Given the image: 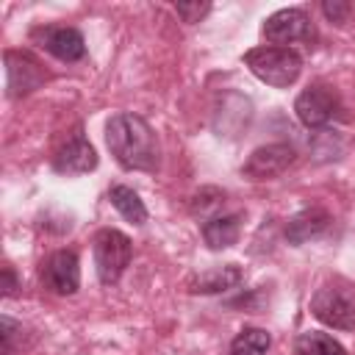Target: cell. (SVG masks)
Instances as JSON below:
<instances>
[{
    "mask_svg": "<svg viewBox=\"0 0 355 355\" xmlns=\"http://www.w3.org/2000/svg\"><path fill=\"white\" fill-rule=\"evenodd\" d=\"M241 233V216L239 214H222V216H211L202 225V239L211 250H227L239 241Z\"/></svg>",
    "mask_w": 355,
    "mask_h": 355,
    "instance_id": "5bb4252c",
    "label": "cell"
},
{
    "mask_svg": "<svg viewBox=\"0 0 355 355\" xmlns=\"http://www.w3.org/2000/svg\"><path fill=\"white\" fill-rule=\"evenodd\" d=\"M239 280H241V269L236 263H225V266H211V269L194 275L189 280V288L194 294H219V291L233 288Z\"/></svg>",
    "mask_w": 355,
    "mask_h": 355,
    "instance_id": "4fadbf2b",
    "label": "cell"
},
{
    "mask_svg": "<svg viewBox=\"0 0 355 355\" xmlns=\"http://www.w3.org/2000/svg\"><path fill=\"white\" fill-rule=\"evenodd\" d=\"M105 144L125 169H158V139L153 128L136 114H114L105 122Z\"/></svg>",
    "mask_w": 355,
    "mask_h": 355,
    "instance_id": "6da1fadb",
    "label": "cell"
},
{
    "mask_svg": "<svg viewBox=\"0 0 355 355\" xmlns=\"http://www.w3.org/2000/svg\"><path fill=\"white\" fill-rule=\"evenodd\" d=\"M297 355H347V349L333 336L308 330L297 338Z\"/></svg>",
    "mask_w": 355,
    "mask_h": 355,
    "instance_id": "2e32d148",
    "label": "cell"
},
{
    "mask_svg": "<svg viewBox=\"0 0 355 355\" xmlns=\"http://www.w3.org/2000/svg\"><path fill=\"white\" fill-rule=\"evenodd\" d=\"M108 200H111V205H114L130 225H144V222H147V208H144V202L139 200V194H136L133 189H128V186H114V189L108 191Z\"/></svg>",
    "mask_w": 355,
    "mask_h": 355,
    "instance_id": "9a60e30c",
    "label": "cell"
},
{
    "mask_svg": "<svg viewBox=\"0 0 355 355\" xmlns=\"http://www.w3.org/2000/svg\"><path fill=\"white\" fill-rule=\"evenodd\" d=\"M322 11L327 14V19H333V22H338V25H344L347 22V17H349V3H341V0H327L324 6H322Z\"/></svg>",
    "mask_w": 355,
    "mask_h": 355,
    "instance_id": "44dd1931",
    "label": "cell"
},
{
    "mask_svg": "<svg viewBox=\"0 0 355 355\" xmlns=\"http://www.w3.org/2000/svg\"><path fill=\"white\" fill-rule=\"evenodd\" d=\"M311 313L336 330H355V291L344 286H322L311 297Z\"/></svg>",
    "mask_w": 355,
    "mask_h": 355,
    "instance_id": "277c9868",
    "label": "cell"
},
{
    "mask_svg": "<svg viewBox=\"0 0 355 355\" xmlns=\"http://www.w3.org/2000/svg\"><path fill=\"white\" fill-rule=\"evenodd\" d=\"M294 158H297V153L291 144H283V141L263 144V147L250 153V158L241 166V175L250 180H272V178L283 175L294 164Z\"/></svg>",
    "mask_w": 355,
    "mask_h": 355,
    "instance_id": "8992f818",
    "label": "cell"
},
{
    "mask_svg": "<svg viewBox=\"0 0 355 355\" xmlns=\"http://www.w3.org/2000/svg\"><path fill=\"white\" fill-rule=\"evenodd\" d=\"M266 349H269V333L261 327H244L230 344V355H263Z\"/></svg>",
    "mask_w": 355,
    "mask_h": 355,
    "instance_id": "e0dca14e",
    "label": "cell"
},
{
    "mask_svg": "<svg viewBox=\"0 0 355 355\" xmlns=\"http://www.w3.org/2000/svg\"><path fill=\"white\" fill-rule=\"evenodd\" d=\"M53 166L55 172L61 175H83V172H92L97 166V153L94 147L83 139V136H72L53 158Z\"/></svg>",
    "mask_w": 355,
    "mask_h": 355,
    "instance_id": "8fae6325",
    "label": "cell"
},
{
    "mask_svg": "<svg viewBox=\"0 0 355 355\" xmlns=\"http://www.w3.org/2000/svg\"><path fill=\"white\" fill-rule=\"evenodd\" d=\"M261 31H263V39L272 42L275 47L291 44V42H308L313 36L311 17L302 8H280V11H275L272 17H266Z\"/></svg>",
    "mask_w": 355,
    "mask_h": 355,
    "instance_id": "5b68a950",
    "label": "cell"
},
{
    "mask_svg": "<svg viewBox=\"0 0 355 355\" xmlns=\"http://www.w3.org/2000/svg\"><path fill=\"white\" fill-rule=\"evenodd\" d=\"M327 225H330V214L324 208H305L288 219L286 239H288V244H305V241L316 239L319 233H324Z\"/></svg>",
    "mask_w": 355,
    "mask_h": 355,
    "instance_id": "7c38bea8",
    "label": "cell"
},
{
    "mask_svg": "<svg viewBox=\"0 0 355 355\" xmlns=\"http://www.w3.org/2000/svg\"><path fill=\"white\" fill-rule=\"evenodd\" d=\"M22 336V324H17L11 316L0 319V341H3V352H14L17 349V338Z\"/></svg>",
    "mask_w": 355,
    "mask_h": 355,
    "instance_id": "d6986e66",
    "label": "cell"
},
{
    "mask_svg": "<svg viewBox=\"0 0 355 355\" xmlns=\"http://www.w3.org/2000/svg\"><path fill=\"white\" fill-rule=\"evenodd\" d=\"M47 72L42 69V64L19 50H8L6 53V89L8 97H25L33 89H39L44 83Z\"/></svg>",
    "mask_w": 355,
    "mask_h": 355,
    "instance_id": "52a82bcc",
    "label": "cell"
},
{
    "mask_svg": "<svg viewBox=\"0 0 355 355\" xmlns=\"http://www.w3.org/2000/svg\"><path fill=\"white\" fill-rule=\"evenodd\" d=\"M130 255H133L130 239L114 227H103L94 236V269H97L100 283H105V286L116 283L122 277V272L128 269Z\"/></svg>",
    "mask_w": 355,
    "mask_h": 355,
    "instance_id": "3957f363",
    "label": "cell"
},
{
    "mask_svg": "<svg viewBox=\"0 0 355 355\" xmlns=\"http://www.w3.org/2000/svg\"><path fill=\"white\" fill-rule=\"evenodd\" d=\"M31 39L47 50L50 55L61 58V61H78L86 53V42L80 36V31L67 28V25H44V28H33Z\"/></svg>",
    "mask_w": 355,
    "mask_h": 355,
    "instance_id": "ba28073f",
    "label": "cell"
},
{
    "mask_svg": "<svg viewBox=\"0 0 355 355\" xmlns=\"http://www.w3.org/2000/svg\"><path fill=\"white\" fill-rule=\"evenodd\" d=\"M336 105H338V100L327 86H308L297 97L294 111H297V116H300V122L305 128H322V125H327L333 119Z\"/></svg>",
    "mask_w": 355,
    "mask_h": 355,
    "instance_id": "9c48e42d",
    "label": "cell"
},
{
    "mask_svg": "<svg viewBox=\"0 0 355 355\" xmlns=\"http://www.w3.org/2000/svg\"><path fill=\"white\" fill-rule=\"evenodd\" d=\"M44 286L55 294H75L80 286V266H78V255L72 250H58L47 258L44 269H42Z\"/></svg>",
    "mask_w": 355,
    "mask_h": 355,
    "instance_id": "30bf717a",
    "label": "cell"
},
{
    "mask_svg": "<svg viewBox=\"0 0 355 355\" xmlns=\"http://www.w3.org/2000/svg\"><path fill=\"white\" fill-rule=\"evenodd\" d=\"M222 200H225V194H222V191H216V189H202V191L194 197L191 211H194V214H208V211L219 208V202H222Z\"/></svg>",
    "mask_w": 355,
    "mask_h": 355,
    "instance_id": "ac0fdd59",
    "label": "cell"
},
{
    "mask_svg": "<svg viewBox=\"0 0 355 355\" xmlns=\"http://www.w3.org/2000/svg\"><path fill=\"white\" fill-rule=\"evenodd\" d=\"M3 291L6 294H14L17 291V277H14V269L11 266H3Z\"/></svg>",
    "mask_w": 355,
    "mask_h": 355,
    "instance_id": "7402d4cb",
    "label": "cell"
},
{
    "mask_svg": "<svg viewBox=\"0 0 355 355\" xmlns=\"http://www.w3.org/2000/svg\"><path fill=\"white\" fill-rule=\"evenodd\" d=\"M175 8H178V14H180L186 22H200V19L208 14L211 6H208V3H178Z\"/></svg>",
    "mask_w": 355,
    "mask_h": 355,
    "instance_id": "ffe728a7",
    "label": "cell"
},
{
    "mask_svg": "<svg viewBox=\"0 0 355 355\" xmlns=\"http://www.w3.org/2000/svg\"><path fill=\"white\" fill-rule=\"evenodd\" d=\"M244 64L250 67V72L261 83L275 86V89H288L302 72L300 53L291 50V47H275V44L247 50L244 53Z\"/></svg>",
    "mask_w": 355,
    "mask_h": 355,
    "instance_id": "7a4b0ae2",
    "label": "cell"
}]
</instances>
